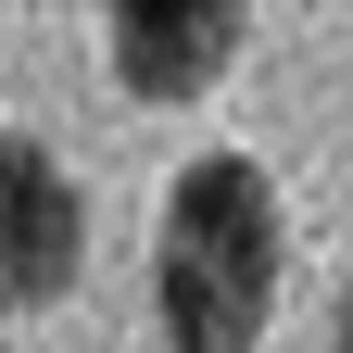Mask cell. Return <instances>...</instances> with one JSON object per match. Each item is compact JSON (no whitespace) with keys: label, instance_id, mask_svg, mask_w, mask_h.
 Listing matches in <instances>:
<instances>
[{"label":"cell","instance_id":"1","mask_svg":"<svg viewBox=\"0 0 353 353\" xmlns=\"http://www.w3.org/2000/svg\"><path fill=\"white\" fill-rule=\"evenodd\" d=\"M278 265H290L278 176H265L252 152L176 164L164 228H152V316H164V353H252V341H265V303H278Z\"/></svg>","mask_w":353,"mask_h":353},{"label":"cell","instance_id":"2","mask_svg":"<svg viewBox=\"0 0 353 353\" xmlns=\"http://www.w3.org/2000/svg\"><path fill=\"white\" fill-rule=\"evenodd\" d=\"M76 265H88V202H76L63 152L0 139V303L38 316V303L76 290Z\"/></svg>","mask_w":353,"mask_h":353},{"label":"cell","instance_id":"3","mask_svg":"<svg viewBox=\"0 0 353 353\" xmlns=\"http://www.w3.org/2000/svg\"><path fill=\"white\" fill-rule=\"evenodd\" d=\"M240 13L228 0H114L101 13V51H114V76H126V101H190V88H214L240 63Z\"/></svg>","mask_w":353,"mask_h":353},{"label":"cell","instance_id":"4","mask_svg":"<svg viewBox=\"0 0 353 353\" xmlns=\"http://www.w3.org/2000/svg\"><path fill=\"white\" fill-rule=\"evenodd\" d=\"M328 353H353V278H341V316H328Z\"/></svg>","mask_w":353,"mask_h":353}]
</instances>
